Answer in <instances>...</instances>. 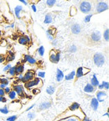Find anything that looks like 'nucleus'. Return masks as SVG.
<instances>
[{
    "label": "nucleus",
    "instance_id": "f257e3e1",
    "mask_svg": "<svg viewBox=\"0 0 109 121\" xmlns=\"http://www.w3.org/2000/svg\"><path fill=\"white\" fill-rule=\"evenodd\" d=\"M85 116H86V114L81 110L80 104L78 103H73L66 111L63 112L62 113H60V115L58 116V118L56 119V120L54 121L66 120V119H68L70 117H75L79 119V120H81Z\"/></svg>",
    "mask_w": 109,
    "mask_h": 121
},
{
    "label": "nucleus",
    "instance_id": "f03ea898",
    "mask_svg": "<svg viewBox=\"0 0 109 121\" xmlns=\"http://www.w3.org/2000/svg\"><path fill=\"white\" fill-rule=\"evenodd\" d=\"M93 62L97 67H102L106 62L105 56L101 52H96L93 56Z\"/></svg>",
    "mask_w": 109,
    "mask_h": 121
},
{
    "label": "nucleus",
    "instance_id": "7ed1b4c3",
    "mask_svg": "<svg viewBox=\"0 0 109 121\" xmlns=\"http://www.w3.org/2000/svg\"><path fill=\"white\" fill-rule=\"evenodd\" d=\"M93 9L92 4L88 1H82L79 4V10L82 13H91Z\"/></svg>",
    "mask_w": 109,
    "mask_h": 121
},
{
    "label": "nucleus",
    "instance_id": "20e7f679",
    "mask_svg": "<svg viewBox=\"0 0 109 121\" xmlns=\"http://www.w3.org/2000/svg\"><path fill=\"white\" fill-rule=\"evenodd\" d=\"M42 85H43V82L40 78H34L33 80L31 81H29L25 83V88H27V89H31L32 87H41Z\"/></svg>",
    "mask_w": 109,
    "mask_h": 121
},
{
    "label": "nucleus",
    "instance_id": "39448f33",
    "mask_svg": "<svg viewBox=\"0 0 109 121\" xmlns=\"http://www.w3.org/2000/svg\"><path fill=\"white\" fill-rule=\"evenodd\" d=\"M60 57H61V52L59 50L52 49L50 51L49 59L52 63H54V64L58 63L60 60Z\"/></svg>",
    "mask_w": 109,
    "mask_h": 121
},
{
    "label": "nucleus",
    "instance_id": "423d86ee",
    "mask_svg": "<svg viewBox=\"0 0 109 121\" xmlns=\"http://www.w3.org/2000/svg\"><path fill=\"white\" fill-rule=\"evenodd\" d=\"M109 6L108 3L107 2H98L96 4V7H95V11L96 13H101L104 11L108 10Z\"/></svg>",
    "mask_w": 109,
    "mask_h": 121
},
{
    "label": "nucleus",
    "instance_id": "0eeeda50",
    "mask_svg": "<svg viewBox=\"0 0 109 121\" xmlns=\"http://www.w3.org/2000/svg\"><path fill=\"white\" fill-rule=\"evenodd\" d=\"M75 72V78H81L84 76L87 75L88 73L91 72V69L87 67H84V66H80L76 69Z\"/></svg>",
    "mask_w": 109,
    "mask_h": 121
},
{
    "label": "nucleus",
    "instance_id": "6e6552de",
    "mask_svg": "<svg viewBox=\"0 0 109 121\" xmlns=\"http://www.w3.org/2000/svg\"><path fill=\"white\" fill-rule=\"evenodd\" d=\"M35 78V72L33 70H28L25 74H24V77H23L22 80L20 81V82L25 83L29 81H31L34 78Z\"/></svg>",
    "mask_w": 109,
    "mask_h": 121
},
{
    "label": "nucleus",
    "instance_id": "1a4fd4ad",
    "mask_svg": "<svg viewBox=\"0 0 109 121\" xmlns=\"http://www.w3.org/2000/svg\"><path fill=\"white\" fill-rule=\"evenodd\" d=\"M107 97V93L103 90H98L96 93V98L99 103L105 102V98Z\"/></svg>",
    "mask_w": 109,
    "mask_h": 121
},
{
    "label": "nucleus",
    "instance_id": "9d476101",
    "mask_svg": "<svg viewBox=\"0 0 109 121\" xmlns=\"http://www.w3.org/2000/svg\"><path fill=\"white\" fill-rule=\"evenodd\" d=\"M13 90L14 91L15 93H16V94L18 95V96H24V93H25V87H24V85H22V84H17V85H13Z\"/></svg>",
    "mask_w": 109,
    "mask_h": 121
},
{
    "label": "nucleus",
    "instance_id": "9b49d317",
    "mask_svg": "<svg viewBox=\"0 0 109 121\" xmlns=\"http://www.w3.org/2000/svg\"><path fill=\"white\" fill-rule=\"evenodd\" d=\"M102 33L100 32L99 30H95V31H93V32L90 35V38L91 40H92L93 42H99L101 41V40H102Z\"/></svg>",
    "mask_w": 109,
    "mask_h": 121
},
{
    "label": "nucleus",
    "instance_id": "f8f14e48",
    "mask_svg": "<svg viewBox=\"0 0 109 121\" xmlns=\"http://www.w3.org/2000/svg\"><path fill=\"white\" fill-rule=\"evenodd\" d=\"M71 31L73 35H80L81 32V25L78 24V23H74L72 24L71 26Z\"/></svg>",
    "mask_w": 109,
    "mask_h": 121
},
{
    "label": "nucleus",
    "instance_id": "ddd939ff",
    "mask_svg": "<svg viewBox=\"0 0 109 121\" xmlns=\"http://www.w3.org/2000/svg\"><path fill=\"white\" fill-rule=\"evenodd\" d=\"M24 60H25V62L29 63V65H35L37 63L36 59L31 55H29V54H25L24 56Z\"/></svg>",
    "mask_w": 109,
    "mask_h": 121
},
{
    "label": "nucleus",
    "instance_id": "4468645a",
    "mask_svg": "<svg viewBox=\"0 0 109 121\" xmlns=\"http://www.w3.org/2000/svg\"><path fill=\"white\" fill-rule=\"evenodd\" d=\"M52 106V103L50 102V101H46V102H42L39 104V110L40 111H43V110H46L48 108H50Z\"/></svg>",
    "mask_w": 109,
    "mask_h": 121
},
{
    "label": "nucleus",
    "instance_id": "2eb2a0df",
    "mask_svg": "<svg viewBox=\"0 0 109 121\" xmlns=\"http://www.w3.org/2000/svg\"><path fill=\"white\" fill-rule=\"evenodd\" d=\"M65 78V73L62 70H60V68L56 69V74H55V80L57 82H60L61 81H63Z\"/></svg>",
    "mask_w": 109,
    "mask_h": 121
},
{
    "label": "nucleus",
    "instance_id": "dca6fc26",
    "mask_svg": "<svg viewBox=\"0 0 109 121\" xmlns=\"http://www.w3.org/2000/svg\"><path fill=\"white\" fill-rule=\"evenodd\" d=\"M54 19V14H53V13H48L45 16L44 23H45V25H50V24L53 23Z\"/></svg>",
    "mask_w": 109,
    "mask_h": 121
},
{
    "label": "nucleus",
    "instance_id": "f3484780",
    "mask_svg": "<svg viewBox=\"0 0 109 121\" xmlns=\"http://www.w3.org/2000/svg\"><path fill=\"white\" fill-rule=\"evenodd\" d=\"M24 11V9H23V6L22 5H17L15 6L14 9H13V12H14V15L15 17L17 18V19H21V12Z\"/></svg>",
    "mask_w": 109,
    "mask_h": 121
},
{
    "label": "nucleus",
    "instance_id": "a211bd4d",
    "mask_svg": "<svg viewBox=\"0 0 109 121\" xmlns=\"http://www.w3.org/2000/svg\"><path fill=\"white\" fill-rule=\"evenodd\" d=\"M92 87H94L95 88L97 87V86L99 85V81H98V78H96V74H93L92 77L91 78V80H90V82H89Z\"/></svg>",
    "mask_w": 109,
    "mask_h": 121
},
{
    "label": "nucleus",
    "instance_id": "6ab92c4d",
    "mask_svg": "<svg viewBox=\"0 0 109 121\" xmlns=\"http://www.w3.org/2000/svg\"><path fill=\"white\" fill-rule=\"evenodd\" d=\"M91 108L94 111H96L98 109V108H99V102H98L96 98H92L91 99Z\"/></svg>",
    "mask_w": 109,
    "mask_h": 121
},
{
    "label": "nucleus",
    "instance_id": "aec40b11",
    "mask_svg": "<svg viewBox=\"0 0 109 121\" xmlns=\"http://www.w3.org/2000/svg\"><path fill=\"white\" fill-rule=\"evenodd\" d=\"M96 88H95L94 87H92L90 83H87V84H86V86L84 87L83 90H84L85 93H93L95 91H96Z\"/></svg>",
    "mask_w": 109,
    "mask_h": 121
},
{
    "label": "nucleus",
    "instance_id": "412c9836",
    "mask_svg": "<svg viewBox=\"0 0 109 121\" xmlns=\"http://www.w3.org/2000/svg\"><path fill=\"white\" fill-rule=\"evenodd\" d=\"M64 78L66 81H73L75 78V71H71V72H69L67 75H65Z\"/></svg>",
    "mask_w": 109,
    "mask_h": 121
},
{
    "label": "nucleus",
    "instance_id": "4be33fe9",
    "mask_svg": "<svg viewBox=\"0 0 109 121\" xmlns=\"http://www.w3.org/2000/svg\"><path fill=\"white\" fill-rule=\"evenodd\" d=\"M14 59H15L14 53H13L12 51H8V53L7 57H5V61H7V62H10V61H13Z\"/></svg>",
    "mask_w": 109,
    "mask_h": 121
},
{
    "label": "nucleus",
    "instance_id": "5701e85b",
    "mask_svg": "<svg viewBox=\"0 0 109 121\" xmlns=\"http://www.w3.org/2000/svg\"><path fill=\"white\" fill-rule=\"evenodd\" d=\"M24 72H25V65L24 64L16 65V76L19 75V74H23Z\"/></svg>",
    "mask_w": 109,
    "mask_h": 121
},
{
    "label": "nucleus",
    "instance_id": "b1692460",
    "mask_svg": "<svg viewBox=\"0 0 109 121\" xmlns=\"http://www.w3.org/2000/svg\"><path fill=\"white\" fill-rule=\"evenodd\" d=\"M45 92H46V93L49 95H52L54 94V93L55 92V87L53 85H50L47 87V88L45 89Z\"/></svg>",
    "mask_w": 109,
    "mask_h": 121
},
{
    "label": "nucleus",
    "instance_id": "393cba45",
    "mask_svg": "<svg viewBox=\"0 0 109 121\" xmlns=\"http://www.w3.org/2000/svg\"><path fill=\"white\" fill-rule=\"evenodd\" d=\"M18 42H19V43L20 44V45H27L29 44L25 35L19 36V39H18Z\"/></svg>",
    "mask_w": 109,
    "mask_h": 121
},
{
    "label": "nucleus",
    "instance_id": "a878e982",
    "mask_svg": "<svg viewBox=\"0 0 109 121\" xmlns=\"http://www.w3.org/2000/svg\"><path fill=\"white\" fill-rule=\"evenodd\" d=\"M8 74L11 77V78H13L16 76V66H11L9 70L8 71Z\"/></svg>",
    "mask_w": 109,
    "mask_h": 121
},
{
    "label": "nucleus",
    "instance_id": "bb28decb",
    "mask_svg": "<svg viewBox=\"0 0 109 121\" xmlns=\"http://www.w3.org/2000/svg\"><path fill=\"white\" fill-rule=\"evenodd\" d=\"M102 36L103 37L105 41H107V42L109 40V29L108 28H107L104 30V32H103V34L102 35Z\"/></svg>",
    "mask_w": 109,
    "mask_h": 121
},
{
    "label": "nucleus",
    "instance_id": "cd10ccee",
    "mask_svg": "<svg viewBox=\"0 0 109 121\" xmlns=\"http://www.w3.org/2000/svg\"><path fill=\"white\" fill-rule=\"evenodd\" d=\"M45 47H44L43 45H40V46H39V48L37 49V54L40 56H43L44 55H45Z\"/></svg>",
    "mask_w": 109,
    "mask_h": 121
},
{
    "label": "nucleus",
    "instance_id": "c85d7f7f",
    "mask_svg": "<svg viewBox=\"0 0 109 121\" xmlns=\"http://www.w3.org/2000/svg\"><path fill=\"white\" fill-rule=\"evenodd\" d=\"M8 98H9L10 100H15L16 98H17V94H16V93H15L14 91L12 89L11 92H10L8 94Z\"/></svg>",
    "mask_w": 109,
    "mask_h": 121
},
{
    "label": "nucleus",
    "instance_id": "c756f323",
    "mask_svg": "<svg viewBox=\"0 0 109 121\" xmlns=\"http://www.w3.org/2000/svg\"><path fill=\"white\" fill-rule=\"evenodd\" d=\"M9 112L10 110L7 105H4V107L0 108V113H3V114H8V113H9Z\"/></svg>",
    "mask_w": 109,
    "mask_h": 121
},
{
    "label": "nucleus",
    "instance_id": "7c9ffc66",
    "mask_svg": "<svg viewBox=\"0 0 109 121\" xmlns=\"http://www.w3.org/2000/svg\"><path fill=\"white\" fill-rule=\"evenodd\" d=\"M36 118V113H34V112H29L28 113H27V119H29V121L33 120V119H34Z\"/></svg>",
    "mask_w": 109,
    "mask_h": 121
},
{
    "label": "nucleus",
    "instance_id": "2f4dec72",
    "mask_svg": "<svg viewBox=\"0 0 109 121\" xmlns=\"http://www.w3.org/2000/svg\"><path fill=\"white\" fill-rule=\"evenodd\" d=\"M45 4H46V5L49 8H52L57 4V1L56 0H46Z\"/></svg>",
    "mask_w": 109,
    "mask_h": 121
},
{
    "label": "nucleus",
    "instance_id": "473e14b6",
    "mask_svg": "<svg viewBox=\"0 0 109 121\" xmlns=\"http://www.w3.org/2000/svg\"><path fill=\"white\" fill-rule=\"evenodd\" d=\"M93 13H88V14H87L86 16L84 17V19H83V21H84V23H89L91 21V19H92V18L93 17Z\"/></svg>",
    "mask_w": 109,
    "mask_h": 121
},
{
    "label": "nucleus",
    "instance_id": "72a5a7b5",
    "mask_svg": "<svg viewBox=\"0 0 109 121\" xmlns=\"http://www.w3.org/2000/svg\"><path fill=\"white\" fill-rule=\"evenodd\" d=\"M46 34H49V35H51L54 36L56 33V29L55 28H49L48 30H46Z\"/></svg>",
    "mask_w": 109,
    "mask_h": 121
},
{
    "label": "nucleus",
    "instance_id": "f704fd0d",
    "mask_svg": "<svg viewBox=\"0 0 109 121\" xmlns=\"http://www.w3.org/2000/svg\"><path fill=\"white\" fill-rule=\"evenodd\" d=\"M68 51L70 53H75L77 51V46L75 45H70V47L68 48Z\"/></svg>",
    "mask_w": 109,
    "mask_h": 121
},
{
    "label": "nucleus",
    "instance_id": "c9c22d12",
    "mask_svg": "<svg viewBox=\"0 0 109 121\" xmlns=\"http://www.w3.org/2000/svg\"><path fill=\"white\" fill-rule=\"evenodd\" d=\"M35 75L37 76V78L42 79V78H45V72H44V71H39V72H36Z\"/></svg>",
    "mask_w": 109,
    "mask_h": 121
},
{
    "label": "nucleus",
    "instance_id": "e433bc0d",
    "mask_svg": "<svg viewBox=\"0 0 109 121\" xmlns=\"http://www.w3.org/2000/svg\"><path fill=\"white\" fill-rule=\"evenodd\" d=\"M9 80L6 78H0V84H4V85L8 86L9 84Z\"/></svg>",
    "mask_w": 109,
    "mask_h": 121
},
{
    "label": "nucleus",
    "instance_id": "4c0bfd02",
    "mask_svg": "<svg viewBox=\"0 0 109 121\" xmlns=\"http://www.w3.org/2000/svg\"><path fill=\"white\" fill-rule=\"evenodd\" d=\"M19 115H11L6 119V121H16Z\"/></svg>",
    "mask_w": 109,
    "mask_h": 121
},
{
    "label": "nucleus",
    "instance_id": "58836bf2",
    "mask_svg": "<svg viewBox=\"0 0 109 121\" xmlns=\"http://www.w3.org/2000/svg\"><path fill=\"white\" fill-rule=\"evenodd\" d=\"M102 84L103 85V89H105L106 91L109 90V82L107 81H103L102 82Z\"/></svg>",
    "mask_w": 109,
    "mask_h": 121
},
{
    "label": "nucleus",
    "instance_id": "ea45409f",
    "mask_svg": "<svg viewBox=\"0 0 109 121\" xmlns=\"http://www.w3.org/2000/svg\"><path fill=\"white\" fill-rule=\"evenodd\" d=\"M76 12H77L76 9H75V7H71V9H70V14L71 15V16H74V15L76 14Z\"/></svg>",
    "mask_w": 109,
    "mask_h": 121
},
{
    "label": "nucleus",
    "instance_id": "a19ab883",
    "mask_svg": "<svg viewBox=\"0 0 109 121\" xmlns=\"http://www.w3.org/2000/svg\"><path fill=\"white\" fill-rule=\"evenodd\" d=\"M11 66H11V64H9V63H8V64L6 65V66L4 67V69H3V71H4V72H7L8 71V70H9V69H10V68H11Z\"/></svg>",
    "mask_w": 109,
    "mask_h": 121
},
{
    "label": "nucleus",
    "instance_id": "79ce46f5",
    "mask_svg": "<svg viewBox=\"0 0 109 121\" xmlns=\"http://www.w3.org/2000/svg\"><path fill=\"white\" fill-rule=\"evenodd\" d=\"M51 45H52L53 47H56L57 45H58V40H56V39H54V40L51 41Z\"/></svg>",
    "mask_w": 109,
    "mask_h": 121
},
{
    "label": "nucleus",
    "instance_id": "37998d69",
    "mask_svg": "<svg viewBox=\"0 0 109 121\" xmlns=\"http://www.w3.org/2000/svg\"><path fill=\"white\" fill-rule=\"evenodd\" d=\"M14 23H12V24H10V25H7V26H5V28L4 29H6V30H9V29H14Z\"/></svg>",
    "mask_w": 109,
    "mask_h": 121
},
{
    "label": "nucleus",
    "instance_id": "c03bdc74",
    "mask_svg": "<svg viewBox=\"0 0 109 121\" xmlns=\"http://www.w3.org/2000/svg\"><path fill=\"white\" fill-rule=\"evenodd\" d=\"M65 121H80V120L75 117H70L68 119H66Z\"/></svg>",
    "mask_w": 109,
    "mask_h": 121
},
{
    "label": "nucleus",
    "instance_id": "a18cd8bd",
    "mask_svg": "<svg viewBox=\"0 0 109 121\" xmlns=\"http://www.w3.org/2000/svg\"><path fill=\"white\" fill-rule=\"evenodd\" d=\"M4 90V93H5V94H8V93L11 92L12 88H11V87H6Z\"/></svg>",
    "mask_w": 109,
    "mask_h": 121
},
{
    "label": "nucleus",
    "instance_id": "49530a36",
    "mask_svg": "<svg viewBox=\"0 0 109 121\" xmlns=\"http://www.w3.org/2000/svg\"><path fill=\"white\" fill-rule=\"evenodd\" d=\"M46 38L48 39V40H50V41H52L53 40H54V38L53 35H49V34H46Z\"/></svg>",
    "mask_w": 109,
    "mask_h": 121
},
{
    "label": "nucleus",
    "instance_id": "de8ad7c7",
    "mask_svg": "<svg viewBox=\"0 0 109 121\" xmlns=\"http://www.w3.org/2000/svg\"><path fill=\"white\" fill-rule=\"evenodd\" d=\"M8 102V99L5 98V97H0V103H4V104H5V103Z\"/></svg>",
    "mask_w": 109,
    "mask_h": 121
},
{
    "label": "nucleus",
    "instance_id": "09e8293b",
    "mask_svg": "<svg viewBox=\"0 0 109 121\" xmlns=\"http://www.w3.org/2000/svg\"><path fill=\"white\" fill-rule=\"evenodd\" d=\"M30 7H31V9H32L33 12H34V13H36V12H37V8H36V6H35V4H31Z\"/></svg>",
    "mask_w": 109,
    "mask_h": 121
},
{
    "label": "nucleus",
    "instance_id": "8fccbe9b",
    "mask_svg": "<svg viewBox=\"0 0 109 121\" xmlns=\"http://www.w3.org/2000/svg\"><path fill=\"white\" fill-rule=\"evenodd\" d=\"M34 106H35V104H32V105L29 106V107L28 108H26V110H25V111H26V112H29L30 110L32 109V108H34Z\"/></svg>",
    "mask_w": 109,
    "mask_h": 121
},
{
    "label": "nucleus",
    "instance_id": "3c124183",
    "mask_svg": "<svg viewBox=\"0 0 109 121\" xmlns=\"http://www.w3.org/2000/svg\"><path fill=\"white\" fill-rule=\"evenodd\" d=\"M0 97H5V93H4V89L0 88Z\"/></svg>",
    "mask_w": 109,
    "mask_h": 121
},
{
    "label": "nucleus",
    "instance_id": "603ef678",
    "mask_svg": "<svg viewBox=\"0 0 109 121\" xmlns=\"http://www.w3.org/2000/svg\"><path fill=\"white\" fill-rule=\"evenodd\" d=\"M81 121H92V119H90V118H88V117H87V116H85L84 118H83L82 119H81Z\"/></svg>",
    "mask_w": 109,
    "mask_h": 121
},
{
    "label": "nucleus",
    "instance_id": "864d4df0",
    "mask_svg": "<svg viewBox=\"0 0 109 121\" xmlns=\"http://www.w3.org/2000/svg\"><path fill=\"white\" fill-rule=\"evenodd\" d=\"M23 4H25V5H28V2H27L26 0H19Z\"/></svg>",
    "mask_w": 109,
    "mask_h": 121
},
{
    "label": "nucleus",
    "instance_id": "5fc2aeb1",
    "mask_svg": "<svg viewBox=\"0 0 109 121\" xmlns=\"http://www.w3.org/2000/svg\"><path fill=\"white\" fill-rule=\"evenodd\" d=\"M25 38H26V40H27V41H28V43L29 44L30 43V38H29V35H25Z\"/></svg>",
    "mask_w": 109,
    "mask_h": 121
},
{
    "label": "nucleus",
    "instance_id": "6e6d98bb",
    "mask_svg": "<svg viewBox=\"0 0 109 121\" xmlns=\"http://www.w3.org/2000/svg\"><path fill=\"white\" fill-rule=\"evenodd\" d=\"M4 61H5V56L3 57V58H0V64L3 63V62H4Z\"/></svg>",
    "mask_w": 109,
    "mask_h": 121
},
{
    "label": "nucleus",
    "instance_id": "4d7b16f0",
    "mask_svg": "<svg viewBox=\"0 0 109 121\" xmlns=\"http://www.w3.org/2000/svg\"><path fill=\"white\" fill-rule=\"evenodd\" d=\"M6 87H8V86L4 85V84H0V88H1V89H4Z\"/></svg>",
    "mask_w": 109,
    "mask_h": 121
},
{
    "label": "nucleus",
    "instance_id": "13d9d810",
    "mask_svg": "<svg viewBox=\"0 0 109 121\" xmlns=\"http://www.w3.org/2000/svg\"><path fill=\"white\" fill-rule=\"evenodd\" d=\"M39 92H40V90H39V89H34V90H33V93H39Z\"/></svg>",
    "mask_w": 109,
    "mask_h": 121
},
{
    "label": "nucleus",
    "instance_id": "bf43d9fd",
    "mask_svg": "<svg viewBox=\"0 0 109 121\" xmlns=\"http://www.w3.org/2000/svg\"><path fill=\"white\" fill-rule=\"evenodd\" d=\"M7 45V42H6V40H4V42H3L2 45Z\"/></svg>",
    "mask_w": 109,
    "mask_h": 121
},
{
    "label": "nucleus",
    "instance_id": "052dcab7",
    "mask_svg": "<svg viewBox=\"0 0 109 121\" xmlns=\"http://www.w3.org/2000/svg\"><path fill=\"white\" fill-rule=\"evenodd\" d=\"M103 116H108V112H107L106 113H104Z\"/></svg>",
    "mask_w": 109,
    "mask_h": 121
},
{
    "label": "nucleus",
    "instance_id": "680f3d73",
    "mask_svg": "<svg viewBox=\"0 0 109 121\" xmlns=\"http://www.w3.org/2000/svg\"><path fill=\"white\" fill-rule=\"evenodd\" d=\"M3 57H4V56L3 54H0V58H3Z\"/></svg>",
    "mask_w": 109,
    "mask_h": 121
},
{
    "label": "nucleus",
    "instance_id": "e2e57ef3",
    "mask_svg": "<svg viewBox=\"0 0 109 121\" xmlns=\"http://www.w3.org/2000/svg\"><path fill=\"white\" fill-rule=\"evenodd\" d=\"M19 121H25V120H19Z\"/></svg>",
    "mask_w": 109,
    "mask_h": 121
}]
</instances>
